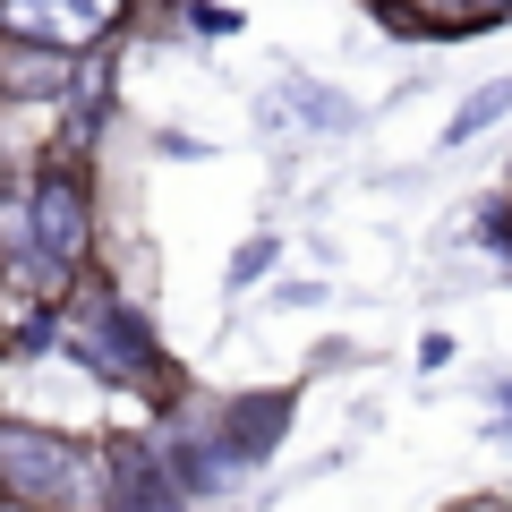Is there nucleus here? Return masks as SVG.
Instances as JSON below:
<instances>
[{
    "instance_id": "obj_3",
    "label": "nucleus",
    "mask_w": 512,
    "mask_h": 512,
    "mask_svg": "<svg viewBox=\"0 0 512 512\" xmlns=\"http://www.w3.org/2000/svg\"><path fill=\"white\" fill-rule=\"evenodd\" d=\"M26 256H35L43 274H86V256H94V197H86V180H77L69 163L35 171V188H26Z\"/></svg>"
},
{
    "instance_id": "obj_12",
    "label": "nucleus",
    "mask_w": 512,
    "mask_h": 512,
    "mask_svg": "<svg viewBox=\"0 0 512 512\" xmlns=\"http://www.w3.org/2000/svg\"><path fill=\"white\" fill-rule=\"evenodd\" d=\"M180 26L188 35H239V9H222V0H180Z\"/></svg>"
},
{
    "instance_id": "obj_14",
    "label": "nucleus",
    "mask_w": 512,
    "mask_h": 512,
    "mask_svg": "<svg viewBox=\"0 0 512 512\" xmlns=\"http://www.w3.org/2000/svg\"><path fill=\"white\" fill-rule=\"evenodd\" d=\"M478 239H487V248H504V256H512V197L478 205Z\"/></svg>"
},
{
    "instance_id": "obj_2",
    "label": "nucleus",
    "mask_w": 512,
    "mask_h": 512,
    "mask_svg": "<svg viewBox=\"0 0 512 512\" xmlns=\"http://www.w3.org/2000/svg\"><path fill=\"white\" fill-rule=\"evenodd\" d=\"M0 487L35 512H103V453L35 419H0Z\"/></svg>"
},
{
    "instance_id": "obj_5",
    "label": "nucleus",
    "mask_w": 512,
    "mask_h": 512,
    "mask_svg": "<svg viewBox=\"0 0 512 512\" xmlns=\"http://www.w3.org/2000/svg\"><path fill=\"white\" fill-rule=\"evenodd\" d=\"M103 512H188V495L171 487L154 444L120 436V444H103Z\"/></svg>"
},
{
    "instance_id": "obj_17",
    "label": "nucleus",
    "mask_w": 512,
    "mask_h": 512,
    "mask_svg": "<svg viewBox=\"0 0 512 512\" xmlns=\"http://www.w3.org/2000/svg\"><path fill=\"white\" fill-rule=\"evenodd\" d=\"M0 495H9V487H0Z\"/></svg>"
},
{
    "instance_id": "obj_9",
    "label": "nucleus",
    "mask_w": 512,
    "mask_h": 512,
    "mask_svg": "<svg viewBox=\"0 0 512 512\" xmlns=\"http://www.w3.org/2000/svg\"><path fill=\"white\" fill-rule=\"evenodd\" d=\"M393 35H478L487 18V0H367Z\"/></svg>"
},
{
    "instance_id": "obj_13",
    "label": "nucleus",
    "mask_w": 512,
    "mask_h": 512,
    "mask_svg": "<svg viewBox=\"0 0 512 512\" xmlns=\"http://www.w3.org/2000/svg\"><path fill=\"white\" fill-rule=\"evenodd\" d=\"M265 274H274V239H248V248L231 256V282L248 291V282H265Z\"/></svg>"
},
{
    "instance_id": "obj_11",
    "label": "nucleus",
    "mask_w": 512,
    "mask_h": 512,
    "mask_svg": "<svg viewBox=\"0 0 512 512\" xmlns=\"http://www.w3.org/2000/svg\"><path fill=\"white\" fill-rule=\"evenodd\" d=\"M504 111H512V77H487V86H478L470 103H461L453 120H444V146H470L478 128H495V120H504Z\"/></svg>"
},
{
    "instance_id": "obj_4",
    "label": "nucleus",
    "mask_w": 512,
    "mask_h": 512,
    "mask_svg": "<svg viewBox=\"0 0 512 512\" xmlns=\"http://www.w3.org/2000/svg\"><path fill=\"white\" fill-rule=\"evenodd\" d=\"M137 0H0V43H43V52L94 60L128 26Z\"/></svg>"
},
{
    "instance_id": "obj_10",
    "label": "nucleus",
    "mask_w": 512,
    "mask_h": 512,
    "mask_svg": "<svg viewBox=\"0 0 512 512\" xmlns=\"http://www.w3.org/2000/svg\"><path fill=\"white\" fill-rule=\"evenodd\" d=\"M274 111H299L308 128H359V103H342V94L308 86V77H291V86L274 94Z\"/></svg>"
},
{
    "instance_id": "obj_16",
    "label": "nucleus",
    "mask_w": 512,
    "mask_h": 512,
    "mask_svg": "<svg viewBox=\"0 0 512 512\" xmlns=\"http://www.w3.org/2000/svg\"><path fill=\"white\" fill-rule=\"evenodd\" d=\"M0 512H35V504H18V495H0Z\"/></svg>"
},
{
    "instance_id": "obj_1",
    "label": "nucleus",
    "mask_w": 512,
    "mask_h": 512,
    "mask_svg": "<svg viewBox=\"0 0 512 512\" xmlns=\"http://www.w3.org/2000/svg\"><path fill=\"white\" fill-rule=\"evenodd\" d=\"M60 325H69V350H77V359H86L103 384H120V393H146L154 410L180 393V376H171L163 342L137 325V308H128L111 282H77V291L60 299Z\"/></svg>"
},
{
    "instance_id": "obj_15",
    "label": "nucleus",
    "mask_w": 512,
    "mask_h": 512,
    "mask_svg": "<svg viewBox=\"0 0 512 512\" xmlns=\"http://www.w3.org/2000/svg\"><path fill=\"white\" fill-rule=\"evenodd\" d=\"M487 18H495V26H504V18H512V0H487Z\"/></svg>"
},
{
    "instance_id": "obj_7",
    "label": "nucleus",
    "mask_w": 512,
    "mask_h": 512,
    "mask_svg": "<svg viewBox=\"0 0 512 512\" xmlns=\"http://www.w3.org/2000/svg\"><path fill=\"white\" fill-rule=\"evenodd\" d=\"M282 427H291V393H239L231 410H222V453L231 461H265L282 444Z\"/></svg>"
},
{
    "instance_id": "obj_6",
    "label": "nucleus",
    "mask_w": 512,
    "mask_h": 512,
    "mask_svg": "<svg viewBox=\"0 0 512 512\" xmlns=\"http://www.w3.org/2000/svg\"><path fill=\"white\" fill-rule=\"evenodd\" d=\"M154 453H163L171 487H180L188 504H205V495H222V487H231V470H239V461L222 453V436H188V427H171V436L154 444Z\"/></svg>"
},
{
    "instance_id": "obj_8",
    "label": "nucleus",
    "mask_w": 512,
    "mask_h": 512,
    "mask_svg": "<svg viewBox=\"0 0 512 512\" xmlns=\"http://www.w3.org/2000/svg\"><path fill=\"white\" fill-rule=\"evenodd\" d=\"M77 86V60L69 52H43V43H0V94L18 103H52V94Z\"/></svg>"
}]
</instances>
